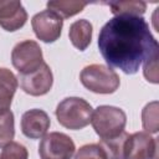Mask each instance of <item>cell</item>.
Listing matches in <instances>:
<instances>
[{
  "mask_svg": "<svg viewBox=\"0 0 159 159\" xmlns=\"http://www.w3.org/2000/svg\"><path fill=\"white\" fill-rule=\"evenodd\" d=\"M98 48L111 67L133 75L159 45L143 16H114L101 29Z\"/></svg>",
  "mask_w": 159,
  "mask_h": 159,
  "instance_id": "obj_1",
  "label": "cell"
},
{
  "mask_svg": "<svg viewBox=\"0 0 159 159\" xmlns=\"http://www.w3.org/2000/svg\"><path fill=\"white\" fill-rule=\"evenodd\" d=\"M55 113L58 123L62 127L72 130H78L91 123L93 108L83 98L67 97L57 104Z\"/></svg>",
  "mask_w": 159,
  "mask_h": 159,
  "instance_id": "obj_2",
  "label": "cell"
},
{
  "mask_svg": "<svg viewBox=\"0 0 159 159\" xmlns=\"http://www.w3.org/2000/svg\"><path fill=\"white\" fill-rule=\"evenodd\" d=\"M80 80L87 89L99 94L114 93L120 83L116 71L101 63L86 66L81 71Z\"/></svg>",
  "mask_w": 159,
  "mask_h": 159,
  "instance_id": "obj_3",
  "label": "cell"
},
{
  "mask_svg": "<svg viewBox=\"0 0 159 159\" xmlns=\"http://www.w3.org/2000/svg\"><path fill=\"white\" fill-rule=\"evenodd\" d=\"M91 123L101 139L112 138L124 132L127 116L123 109L114 106H99L91 117Z\"/></svg>",
  "mask_w": 159,
  "mask_h": 159,
  "instance_id": "obj_4",
  "label": "cell"
},
{
  "mask_svg": "<svg viewBox=\"0 0 159 159\" xmlns=\"http://www.w3.org/2000/svg\"><path fill=\"white\" fill-rule=\"evenodd\" d=\"M11 62L20 75L31 73L43 63L42 50L36 41L24 40L14 46Z\"/></svg>",
  "mask_w": 159,
  "mask_h": 159,
  "instance_id": "obj_5",
  "label": "cell"
},
{
  "mask_svg": "<svg viewBox=\"0 0 159 159\" xmlns=\"http://www.w3.org/2000/svg\"><path fill=\"white\" fill-rule=\"evenodd\" d=\"M75 150L76 145L73 140L61 132L45 134L39 145L41 159H72Z\"/></svg>",
  "mask_w": 159,
  "mask_h": 159,
  "instance_id": "obj_6",
  "label": "cell"
},
{
  "mask_svg": "<svg viewBox=\"0 0 159 159\" xmlns=\"http://www.w3.org/2000/svg\"><path fill=\"white\" fill-rule=\"evenodd\" d=\"M31 26L39 40L46 43H51L60 39L63 20L56 12L51 10H43L32 17Z\"/></svg>",
  "mask_w": 159,
  "mask_h": 159,
  "instance_id": "obj_7",
  "label": "cell"
},
{
  "mask_svg": "<svg viewBox=\"0 0 159 159\" xmlns=\"http://www.w3.org/2000/svg\"><path fill=\"white\" fill-rule=\"evenodd\" d=\"M158 140L147 132L129 134L124 147V159H157Z\"/></svg>",
  "mask_w": 159,
  "mask_h": 159,
  "instance_id": "obj_8",
  "label": "cell"
},
{
  "mask_svg": "<svg viewBox=\"0 0 159 159\" xmlns=\"http://www.w3.org/2000/svg\"><path fill=\"white\" fill-rule=\"evenodd\" d=\"M19 81L24 92L37 97L50 92L53 83V76L50 66L43 62L36 71L26 75H19Z\"/></svg>",
  "mask_w": 159,
  "mask_h": 159,
  "instance_id": "obj_9",
  "label": "cell"
},
{
  "mask_svg": "<svg viewBox=\"0 0 159 159\" xmlns=\"http://www.w3.org/2000/svg\"><path fill=\"white\" fill-rule=\"evenodd\" d=\"M50 124L51 120L48 114L39 108L26 111L21 117V130L24 135L30 139L42 138L47 133Z\"/></svg>",
  "mask_w": 159,
  "mask_h": 159,
  "instance_id": "obj_10",
  "label": "cell"
},
{
  "mask_svg": "<svg viewBox=\"0 0 159 159\" xmlns=\"http://www.w3.org/2000/svg\"><path fill=\"white\" fill-rule=\"evenodd\" d=\"M27 20V12L20 1L0 0V26L6 31L21 29Z\"/></svg>",
  "mask_w": 159,
  "mask_h": 159,
  "instance_id": "obj_11",
  "label": "cell"
},
{
  "mask_svg": "<svg viewBox=\"0 0 159 159\" xmlns=\"http://www.w3.org/2000/svg\"><path fill=\"white\" fill-rule=\"evenodd\" d=\"M17 86L19 81L16 76L10 70L0 67V113L10 109Z\"/></svg>",
  "mask_w": 159,
  "mask_h": 159,
  "instance_id": "obj_12",
  "label": "cell"
},
{
  "mask_svg": "<svg viewBox=\"0 0 159 159\" xmlns=\"http://www.w3.org/2000/svg\"><path fill=\"white\" fill-rule=\"evenodd\" d=\"M92 30V24L86 19H81L72 22L68 31V36L72 45L80 51H84L91 43Z\"/></svg>",
  "mask_w": 159,
  "mask_h": 159,
  "instance_id": "obj_13",
  "label": "cell"
},
{
  "mask_svg": "<svg viewBox=\"0 0 159 159\" xmlns=\"http://www.w3.org/2000/svg\"><path fill=\"white\" fill-rule=\"evenodd\" d=\"M128 137L129 134L127 132H122L116 137L101 139L98 145L102 148L107 159H124V147Z\"/></svg>",
  "mask_w": 159,
  "mask_h": 159,
  "instance_id": "obj_14",
  "label": "cell"
},
{
  "mask_svg": "<svg viewBox=\"0 0 159 159\" xmlns=\"http://www.w3.org/2000/svg\"><path fill=\"white\" fill-rule=\"evenodd\" d=\"M107 4L114 16H142L147 10V4L139 0L111 1Z\"/></svg>",
  "mask_w": 159,
  "mask_h": 159,
  "instance_id": "obj_15",
  "label": "cell"
},
{
  "mask_svg": "<svg viewBox=\"0 0 159 159\" xmlns=\"http://www.w3.org/2000/svg\"><path fill=\"white\" fill-rule=\"evenodd\" d=\"M86 1H47L48 10L56 12L62 19H68L86 7Z\"/></svg>",
  "mask_w": 159,
  "mask_h": 159,
  "instance_id": "obj_16",
  "label": "cell"
},
{
  "mask_svg": "<svg viewBox=\"0 0 159 159\" xmlns=\"http://www.w3.org/2000/svg\"><path fill=\"white\" fill-rule=\"evenodd\" d=\"M14 137H15L14 113L9 109L4 113H0V148H4L6 144L12 142Z\"/></svg>",
  "mask_w": 159,
  "mask_h": 159,
  "instance_id": "obj_17",
  "label": "cell"
},
{
  "mask_svg": "<svg viewBox=\"0 0 159 159\" xmlns=\"http://www.w3.org/2000/svg\"><path fill=\"white\" fill-rule=\"evenodd\" d=\"M142 124L143 129L149 134L158 132V101H153L145 104V107L142 111Z\"/></svg>",
  "mask_w": 159,
  "mask_h": 159,
  "instance_id": "obj_18",
  "label": "cell"
},
{
  "mask_svg": "<svg viewBox=\"0 0 159 159\" xmlns=\"http://www.w3.org/2000/svg\"><path fill=\"white\" fill-rule=\"evenodd\" d=\"M29 153L26 147L17 142H10L6 144L1 153H0V159H27Z\"/></svg>",
  "mask_w": 159,
  "mask_h": 159,
  "instance_id": "obj_19",
  "label": "cell"
},
{
  "mask_svg": "<svg viewBox=\"0 0 159 159\" xmlns=\"http://www.w3.org/2000/svg\"><path fill=\"white\" fill-rule=\"evenodd\" d=\"M158 58H159V50L155 51L152 56H149L144 61V67H143V73L147 81L152 83H158L159 77H158Z\"/></svg>",
  "mask_w": 159,
  "mask_h": 159,
  "instance_id": "obj_20",
  "label": "cell"
},
{
  "mask_svg": "<svg viewBox=\"0 0 159 159\" xmlns=\"http://www.w3.org/2000/svg\"><path fill=\"white\" fill-rule=\"evenodd\" d=\"M75 159H107V158L98 144H84L77 150Z\"/></svg>",
  "mask_w": 159,
  "mask_h": 159,
  "instance_id": "obj_21",
  "label": "cell"
}]
</instances>
